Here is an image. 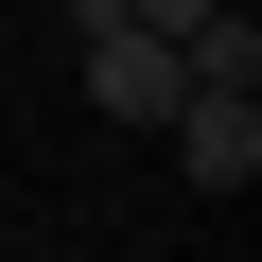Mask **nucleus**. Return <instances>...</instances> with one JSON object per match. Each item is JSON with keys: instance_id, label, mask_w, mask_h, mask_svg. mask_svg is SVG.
<instances>
[{"instance_id": "1", "label": "nucleus", "mask_w": 262, "mask_h": 262, "mask_svg": "<svg viewBox=\"0 0 262 262\" xmlns=\"http://www.w3.org/2000/svg\"><path fill=\"white\" fill-rule=\"evenodd\" d=\"M70 18H88V105H105V122H175V88H192V70H175V35H158V18H122V0H70Z\"/></svg>"}, {"instance_id": "2", "label": "nucleus", "mask_w": 262, "mask_h": 262, "mask_svg": "<svg viewBox=\"0 0 262 262\" xmlns=\"http://www.w3.org/2000/svg\"><path fill=\"white\" fill-rule=\"evenodd\" d=\"M158 140H175V175H192V192H245V175H262V88H175Z\"/></svg>"}]
</instances>
